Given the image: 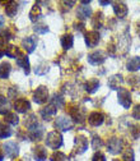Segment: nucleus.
<instances>
[{"mask_svg": "<svg viewBox=\"0 0 140 161\" xmlns=\"http://www.w3.org/2000/svg\"><path fill=\"white\" fill-rule=\"evenodd\" d=\"M124 82V79H122V75L121 74H115V75H112L110 79H108V86H110V88L111 90H117L118 91V86L121 85Z\"/></svg>", "mask_w": 140, "mask_h": 161, "instance_id": "18", "label": "nucleus"}, {"mask_svg": "<svg viewBox=\"0 0 140 161\" xmlns=\"http://www.w3.org/2000/svg\"><path fill=\"white\" fill-rule=\"evenodd\" d=\"M113 12H115V14H116L118 18H125V17L127 15L129 9H127L126 4H124V3H116V4L113 5Z\"/></svg>", "mask_w": 140, "mask_h": 161, "instance_id": "16", "label": "nucleus"}, {"mask_svg": "<svg viewBox=\"0 0 140 161\" xmlns=\"http://www.w3.org/2000/svg\"><path fill=\"white\" fill-rule=\"evenodd\" d=\"M31 109V103L27 98H18L14 103V110L17 113H27Z\"/></svg>", "mask_w": 140, "mask_h": 161, "instance_id": "11", "label": "nucleus"}, {"mask_svg": "<svg viewBox=\"0 0 140 161\" xmlns=\"http://www.w3.org/2000/svg\"><path fill=\"white\" fill-rule=\"evenodd\" d=\"M76 15L78 18L80 19V21H86V19H88L91 15H92V9L91 7H87V5H80L78 8V12H76Z\"/></svg>", "mask_w": 140, "mask_h": 161, "instance_id": "15", "label": "nucleus"}, {"mask_svg": "<svg viewBox=\"0 0 140 161\" xmlns=\"http://www.w3.org/2000/svg\"><path fill=\"white\" fill-rule=\"evenodd\" d=\"M3 125H4V124H3L2 122H0V129H2V127H3Z\"/></svg>", "mask_w": 140, "mask_h": 161, "instance_id": "42", "label": "nucleus"}, {"mask_svg": "<svg viewBox=\"0 0 140 161\" xmlns=\"http://www.w3.org/2000/svg\"><path fill=\"white\" fill-rule=\"evenodd\" d=\"M105 60H106V55L101 50L94 51V53H92V54L88 55V62L92 65H101V64L105 63Z\"/></svg>", "mask_w": 140, "mask_h": 161, "instance_id": "8", "label": "nucleus"}, {"mask_svg": "<svg viewBox=\"0 0 140 161\" xmlns=\"http://www.w3.org/2000/svg\"><path fill=\"white\" fill-rule=\"evenodd\" d=\"M49 100V90L46 86H39L33 92V101L38 105H44Z\"/></svg>", "mask_w": 140, "mask_h": 161, "instance_id": "3", "label": "nucleus"}, {"mask_svg": "<svg viewBox=\"0 0 140 161\" xmlns=\"http://www.w3.org/2000/svg\"><path fill=\"white\" fill-rule=\"evenodd\" d=\"M5 54L9 56V58H14V59H18V58H21L23 55V53L19 50L17 46H13V45H9L5 50Z\"/></svg>", "mask_w": 140, "mask_h": 161, "instance_id": "22", "label": "nucleus"}, {"mask_svg": "<svg viewBox=\"0 0 140 161\" xmlns=\"http://www.w3.org/2000/svg\"><path fill=\"white\" fill-rule=\"evenodd\" d=\"M107 148H108V152L110 153L118 155L120 152L122 151V142H121V139L117 138V137L110 138L108 142H107Z\"/></svg>", "mask_w": 140, "mask_h": 161, "instance_id": "5", "label": "nucleus"}, {"mask_svg": "<svg viewBox=\"0 0 140 161\" xmlns=\"http://www.w3.org/2000/svg\"><path fill=\"white\" fill-rule=\"evenodd\" d=\"M3 158H4V156H3L2 153H0V161H3Z\"/></svg>", "mask_w": 140, "mask_h": 161, "instance_id": "41", "label": "nucleus"}, {"mask_svg": "<svg viewBox=\"0 0 140 161\" xmlns=\"http://www.w3.org/2000/svg\"><path fill=\"white\" fill-rule=\"evenodd\" d=\"M132 118L136 120H140V105H136L132 110Z\"/></svg>", "mask_w": 140, "mask_h": 161, "instance_id": "37", "label": "nucleus"}, {"mask_svg": "<svg viewBox=\"0 0 140 161\" xmlns=\"http://www.w3.org/2000/svg\"><path fill=\"white\" fill-rule=\"evenodd\" d=\"M65 160H66V156L60 151L54 152L52 156H51V161H65Z\"/></svg>", "mask_w": 140, "mask_h": 161, "instance_id": "33", "label": "nucleus"}, {"mask_svg": "<svg viewBox=\"0 0 140 161\" xmlns=\"http://www.w3.org/2000/svg\"><path fill=\"white\" fill-rule=\"evenodd\" d=\"M122 161H134V151L129 147L122 155Z\"/></svg>", "mask_w": 140, "mask_h": 161, "instance_id": "31", "label": "nucleus"}, {"mask_svg": "<svg viewBox=\"0 0 140 161\" xmlns=\"http://www.w3.org/2000/svg\"><path fill=\"white\" fill-rule=\"evenodd\" d=\"M17 64L24 70L26 74H29V62H28V58H27L24 54H23L21 58L17 59Z\"/></svg>", "mask_w": 140, "mask_h": 161, "instance_id": "23", "label": "nucleus"}, {"mask_svg": "<svg viewBox=\"0 0 140 161\" xmlns=\"http://www.w3.org/2000/svg\"><path fill=\"white\" fill-rule=\"evenodd\" d=\"M63 4H65V5H68V8L70 9L73 5H75V2H64Z\"/></svg>", "mask_w": 140, "mask_h": 161, "instance_id": "38", "label": "nucleus"}, {"mask_svg": "<svg viewBox=\"0 0 140 161\" xmlns=\"http://www.w3.org/2000/svg\"><path fill=\"white\" fill-rule=\"evenodd\" d=\"M99 4H101V5H108L110 2H99Z\"/></svg>", "mask_w": 140, "mask_h": 161, "instance_id": "40", "label": "nucleus"}, {"mask_svg": "<svg viewBox=\"0 0 140 161\" xmlns=\"http://www.w3.org/2000/svg\"><path fill=\"white\" fill-rule=\"evenodd\" d=\"M103 120H105V116H103L102 113H99V111H93L88 116V123L91 125H93V127L101 125L103 123Z\"/></svg>", "mask_w": 140, "mask_h": 161, "instance_id": "13", "label": "nucleus"}, {"mask_svg": "<svg viewBox=\"0 0 140 161\" xmlns=\"http://www.w3.org/2000/svg\"><path fill=\"white\" fill-rule=\"evenodd\" d=\"M45 142H46V146L50 147L51 150H57L63 146V136L57 130H52L47 133Z\"/></svg>", "mask_w": 140, "mask_h": 161, "instance_id": "1", "label": "nucleus"}, {"mask_svg": "<svg viewBox=\"0 0 140 161\" xmlns=\"http://www.w3.org/2000/svg\"><path fill=\"white\" fill-rule=\"evenodd\" d=\"M8 101H7V98L4 97V96H2L0 95V114H8L9 111H8Z\"/></svg>", "mask_w": 140, "mask_h": 161, "instance_id": "30", "label": "nucleus"}, {"mask_svg": "<svg viewBox=\"0 0 140 161\" xmlns=\"http://www.w3.org/2000/svg\"><path fill=\"white\" fill-rule=\"evenodd\" d=\"M117 100H118V104L121 105L125 109H129L131 106V95L126 88L120 87L117 91Z\"/></svg>", "mask_w": 140, "mask_h": 161, "instance_id": "4", "label": "nucleus"}, {"mask_svg": "<svg viewBox=\"0 0 140 161\" xmlns=\"http://www.w3.org/2000/svg\"><path fill=\"white\" fill-rule=\"evenodd\" d=\"M55 127L57 129H61L63 132H66L73 128V122H71V119L66 116H57L55 122Z\"/></svg>", "mask_w": 140, "mask_h": 161, "instance_id": "7", "label": "nucleus"}, {"mask_svg": "<svg viewBox=\"0 0 140 161\" xmlns=\"http://www.w3.org/2000/svg\"><path fill=\"white\" fill-rule=\"evenodd\" d=\"M18 12V4L15 2H8L5 3V14L10 18H13Z\"/></svg>", "mask_w": 140, "mask_h": 161, "instance_id": "20", "label": "nucleus"}, {"mask_svg": "<svg viewBox=\"0 0 140 161\" xmlns=\"http://www.w3.org/2000/svg\"><path fill=\"white\" fill-rule=\"evenodd\" d=\"M99 87V82L97 79H91L86 83V91L88 93H94Z\"/></svg>", "mask_w": 140, "mask_h": 161, "instance_id": "26", "label": "nucleus"}, {"mask_svg": "<svg viewBox=\"0 0 140 161\" xmlns=\"http://www.w3.org/2000/svg\"><path fill=\"white\" fill-rule=\"evenodd\" d=\"M102 23H103V14L102 13H97L92 19L93 27L94 28H99V27H102Z\"/></svg>", "mask_w": 140, "mask_h": 161, "instance_id": "27", "label": "nucleus"}, {"mask_svg": "<svg viewBox=\"0 0 140 161\" xmlns=\"http://www.w3.org/2000/svg\"><path fill=\"white\" fill-rule=\"evenodd\" d=\"M10 70H12L10 64L8 62H3L2 64H0V78H3V79L9 78Z\"/></svg>", "mask_w": 140, "mask_h": 161, "instance_id": "24", "label": "nucleus"}, {"mask_svg": "<svg viewBox=\"0 0 140 161\" xmlns=\"http://www.w3.org/2000/svg\"><path fill=\"white\" fill-rule=\"evenodd\" d=\"M12 136V129L8 125H3L0 129V138H8Z\"/></svg>", "mask_w": 140, "mask_h": 161, "instance_id": "32", "label": "nucleus"}, {"mask_svg": "<svg viewBox=\"0 0 140 161\" xmlns=\"http://www.w3.org/2000/svg\"><path fill=\"white\" fill-rule=\"evenodd\" d=\"M113 161H122V160H117V158H115V160H113Z\"/></svg>", "mask_w": 140, "mask_h": 161, "instance_id": "43", "label": "nucleus"}, {"mask_svg": "<svg viewBox=\"0 0 140 161\" xmlns=\"http://www.w3.org/2000/svg\"><path fill=\"white\" fill-rule=\"evenodd\" d=\"M36 45H37V38H36L34 36H28V37H26L23 41H22V47H23L28 54H31V53L34 51Z\"/></svg>", "mask_w": 140, "mask_h": 161, "instance_id": "12", "label": "nucleus"}, {"mask_svg": "<svg viewBox=\"0 0 140 161\" xmlns=\"http://www.w3.org/2000/svg\"><path fill=\"white\" fill-rule=\"evenodd\" d=\"M101 40V36L97 31H89L86 33V44L88 47H96Z\"/></svg>", "mask_w": 140, "mask_h": 161, "instance_id": "10", "label": "nucleus"}, {"mask_svg": "<svg viewBox=\"0 0 140 161\" xmlns=\"http://www.w3.org/2000/svg\"><path fill=\"white\" fill-rule=\"evenodd\" d=\"M5 122L12 124V125H17L19 123V118H18V115L15 113H8L5 115Z\"/></svg>", "mask_w": 140, "mask_h": 161, "instance_id": "28", "label": "nucleus"}, {"mask_svg": "<svg viewBox=\"0 0 140 161\" xmlns=\"http://www.w3.org/2000/svg\"><path fill=\"white\" fill-rule=\"evenodd\" d=\"M33 31L36 33H39V35H45L49 32V27L45 25V23H37L34 27H33Z\"/></svg>", "mask_w": 140, "mask_h": 161, "instance_id": "29", "label": "nucleus"}, {"mask_svg": "<svg viewBox=\"0 0 140 161\" xmlns=\"http://www.w3.org/2000/svg\"><path fill=\"white\" fill-rule=\"evenodd\" d=\"M4 27V17L0 15V30H2Z\"/></svg>", "mask_w": 140, "mask_h": 161, "instance_id": "39", "label": "nucleus"}, {"mask_svg": "<svg viewBox=\"0 0 140 161\" xmlns=\"http://www.w3.org/2000/svg\"><path fill=\"white\" fill-rule=\"evenodd\" d=\"M56 111H57V108L56 106H54L52 104H50V105H47V106H45L41 111H39V114H41V116H42V119H45V120H51V118L56 114Z\"/></svg>", "mask_w": 140, "mask_h": 161, "instance_id": "14", "label": "nucleus"}, {"mask_svg": "<svg viewBox=\"0 0 140 161\" xmlns=\"http://www.w3.org/2000/svg\"><path fill=\"white\" fill-rule=\"evenodd\" d=\"M92 161H106V157L102 152H96L92 157Z\"/></svg>", "mask_w": 140, "mask_h": 161, "instance_id": "36", "label": "nucleus"}, {"mask_svg": "<svg viewBox=\"0 0 140 161\" xmlns=\"http://www.w3.org/2000/svg\"><path fill=\"white\" fill-rule=\"evenodd\" d=\"M33 155L36 161H45L47 158V151L44 146H36L33 148Z\"/></svg>", "mask_w": 140, "mask_h": 161, "instance_id": "17", "label": "nucleus"}, {"mask_svg": "<svg viewBox=\"0 0 140 161\" xmlns=\"http://www.w3.org/2000/svg\"><path fill=\"white\" fill-rule=\"evenodd\" d=\"M73 44H74V37H73V35L65 33V35L61 37V46H63L65 50L71 49V47H73Z\"/></svg>", "mask_w": 140, "mask_h": 161, "instance_id": "21", "label": "nucleus"}, {"mask_svg": "<svg viewBox=\"0 0 140 161\" xmlns=\"http://www.w3.org/2000/svg\"><path fill=\"white\" fill-rule=\"evenodd\" d=\"M3 148H4V152L5 155L9 157V158H14L19 155V147L15 142H13V141H8V142H5L3 145Z\"/></svg>", "mask_w": 140, "mask_h": 161, "instance_id": "6", "label": "nucleus"}, {"mask_svg": "<svg viewBox=\"0 0 140 161\" xmlns=\"http://www.w3.org/2000/svg\"><path fill=\"white\" fill-rule=\"evenodd\" d=\"M126 69L130 70V72L139 70L140 69V58L139 56H132L126 64Z\"/></svg>", "mask_w": 140, "mask_h": 161, "instance_id": "19", "label": "nucleus"}, {"mask_svg": "<svg viewBox=\"0 0 140 161\" xmlns=\"http://www.w3.org/2000/svg\"><path fill=\"white\" fill-rule=\"evenodd\" d=\"M44 134V127L41 124H38L36 120H33L32 123H28V137L31 141H39L42 138Z\"/></svg>", "mask_w": 140, "mask_h": 161, "instance_id": "2", "label": "nucleus"}, {"mask_svg": "<svg viewBox=\"0 0 140 161\" xmlns=\"http://www.w3.org/2000/svg\"><path fill=\"white\" fill-rule=\"evenodd\" d=\"M88 148V139L84 136H76L75 137V153L80 155L86 152Z\"/></svg>", "mask_w": 140, "mask_h": 161, "instance_id": "9", "label": "nucleus"}, {"mask_svg": "<svg viewBox=\"0 0 140 161\" xmlns=\"http://www.w3.org/2000/svg\"><path fill=\"white\" fill-rule=\"evenodd\" d=\"M41 17V7L38 4H34L29 12V19L32 22H37V19Z\"/></svg>", "mask_w": 140, "mask_h": 161, "instance_id": "25", "label": "nucleus"}, {"mask_svg": "<svg viewBox=\"0 0 140 161\" xmlns=\"http://www.w3.org/2000/svg\"><path fill=\"white\" fill-rule=\"evenodd\" d=\"M9 38H12V37H10V33L8 31L2 32V33H0V45H2V46L5 45L9 41Z\"/></svg>", "mask_w": 140, "mask_h": 161, "instance_id": "34", "label": "nucleus"}, {"mask_svg": "<svg viewBox=\"0 0 140 161\" xmlns=\"http://www.w3.org/2000/svg\"><path fill=\"white\" fill-rule=\"evenodd\" d=\"M101 146H102V141H101V138H99L98 136H93V139H92V147H93L94 150H97V148H101Z\"/></svg>", "mask_w": 140, "mask_h": 161, "instance_id": "35", "label": "nucleus"}]
</instances>
